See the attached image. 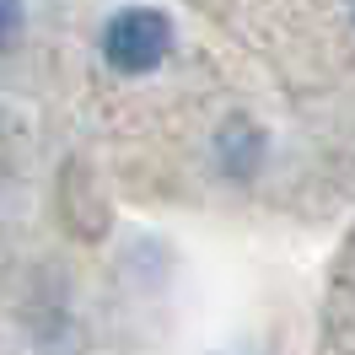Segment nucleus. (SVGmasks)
<instances>
[{
	"label": "nucleus",
	"instance_id": "20e7f679",
	"mask_svg": "<svg viewBox=\"0 0 355 355\" xmlns=\"http://www.w3.org/2000/svg\"><path fill=\"white\" fill-rule=\"evenodd\" d=\"M226 355H269L264 345H243V350H226Z\"/></svg>",
	"mask_w": 355,
	"mask_h": 355
},
{
	"label": "nucleus",
	"instance_id": "f257e3e1",
	"mask_svg": "<svg viewBox=\"0 0 355 355\" xmlns=\"http://www.w3.org/2000/svg\"><path fill=\"white\" fill-rule=\"evenodd\" d=\"M97 44H103V60L119 76H151V70L167 65L178 33H173L167 11H156V6H124V11H113L103 22Z\"/></svg>",
	"mask_w": 355,
	"mask_h": 355
},
{
	"label": "nucleus",
	"instance_id": "f03ea898",
	"mask_svg": "<svg viewBox=\"0 0 355 355\" xmlns=\"http://www.w3.org/2000/svg\"><path fill=\"white\" fill-rule=\"evenodd\" d=\"M264 151H269L264 130H259V124H248V119H232V124L216 130V167H221L226 178H237V183L264 167Z\"/></svg>",
	"mask_w": 355,
	"mask_h": 355
},
{
	"label": "nucleus",
	"instance_id": "39448f33",
	"mask_svg": "<svg viewBox=\"0 0 355 355\" xmlns=\"http://www.w3.org/2000/svg\"><path fill=\"white\" fill-rule=\"evenodd\" d=\"M350 22H355V0H350Z\"/></svg>",
	"mask_w": 355,
	"mask_h": 355
},
{
	"label": "nucleus",
	"instance_id": "7ed1b4c3",
	"mask_svg": "<svg viewBox=\"0 0 355 355\" xmlns=\"http://www.w3.org/2000/svg\"><path fill=\"white\" fill-rule=\"evenodd\" d=\"M22 27H27V6L22 0H0V54L22 38Z\"/></svg>",
	"mask_w": 355,
	"mask_h": 355
}]
</instances>
